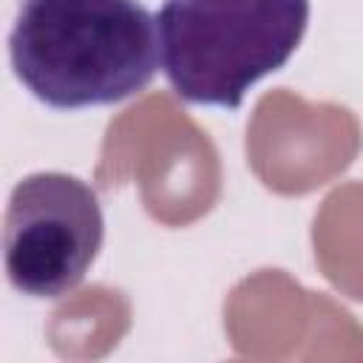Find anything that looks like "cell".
I'll return each mask as SVG.
<instances>
[{
	"label": "cell",
	"instance_id": "obj_3",
	"mask_svg": "<svg viewBox=\"0 0 363 363\" xmlns=\"http://www.w3.org/2000/svg\"><path fill=\"white\" fill-rule=\"evenodd\" d=\"M105 235L96 190L60 170L23 176L6 207L9 284L31 298H60L91 269Z\"/></svg>",
	"mask_w": 363,
	"mask_h": 363
},
{
	"label": "cell",
	"instance_id": "obj_1",
	"mask_svg": "<svg viewBox=\"0 0 363 363\" xmlns=\"http://www.w3.org/2000/svg\"><path fill=\"white\" fill-rule=\"evenodd\" d=\"M9 54L17 79L48 108L113 105L156 74V17L139 0H23Z\"/></svg>",
	"mask_w": 363,
	"mask_h": 363
},
{
	"label": "cell",
	"instance_id": "obj_2",
	"mask_svg": "<svg viewBox=\"0 0 363 363\" xmlns=\"http://www.w3.org/2000/svg\"><path fill=\"white\" fill-rule=\"evenodd\" d=\"M306 23L309 0H164L159 60L184 102L238 108L261 77L286 65Z\"/></svg>",
	"mask_w": 363,
	"mask_h": 363
}]
</instances>
